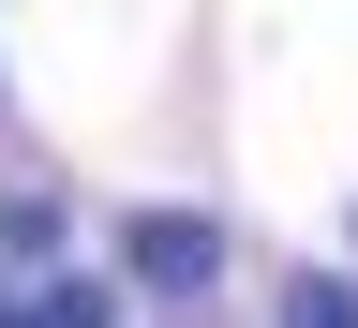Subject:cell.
Returning a JSON list of instances; mask_svg holds the SVG:
<instances>
[{"label":"cell","instance_id":"obj_2","mask_svg":"<svg viewBox=\"0 0 358 328\" xmlns=\"http://www.w3.org/2000/svg\"><path fill=\"white\" fill-rule=\"evenodd\" d=\"M0 328H105V284H45V299H0Z\"/></svg>","mask_w":358,"mask_h":328},{"label":"cell","instance_id":"obj_1","mask_svg":"<svg viewBox=\"0 0 358 328\" xmlns=\"http://www.w3.org/2000/svg\"><path fill=\"white\" fill-rule=\"evenodd\" d=\"M120 269H134L150 299H209V284H224V239H209L194 209H134V224H120Z\"/></svg>","mask_w":358,"mask_h":328},{"label":"cell","instance_id":"obj_3","mask_svg":"<svg viewBox=\"0 0 358 328\" xmlns=\"http://www.w3.org/2000/svg\"><path fill=\"white\" fill-rule=\"evenodd\" d=\"M284 328H358V299H343V284H299V299H284Z\"/></svg>","mask_w":358,"mask_h":328}]
</instances>
